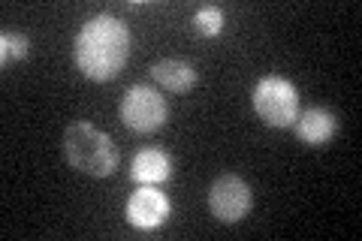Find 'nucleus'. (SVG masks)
Here are the masks:
<instances>
[{
	"mask_svg": "<svg viewBox=\"0 0 362 241\" xmlns=\"http://www.w3.org/2000/svg\"><path fill=\"white\" fill-rule=\"evenodd\" d=\"M130 45L133 37L121 18L94 16L76 37V66L90 82H112L127 64Z\"/></svg>",
	"mask_w": 362,
	"mask_h": 241,
	"instance_id": "nucleus-1",
	"label": "nucleus"
},
{
	"mask_svg": "<svg viewBox=\"0 0 362 241\" xmlns=\"http://www.w3.org/2000/svg\"><path fill=\"white\" fill-rule=\"evenodd\" d=\"M64 157L73 169L90 178H109L118 169V148L109 133L97 130L88 121H76L64 130Z\"/></svg>",
	"mask_w": 362,
	"mask_h": 241,
	"instance_id": "nucleus-2",
	"label": "nucleus"
},
{
	"mask_svg": "<svg viewBox=\"0 0 362 241\" xmlns=\"http://www.w3.org/2000/svg\"><path fill=\"white\" fill-rule=\"evenodd\" d=\"M254 112L269 127H293L299 118V90L281 76H263L254 88Z\"/></svg>",
	"mask_w": 362,
	"mask_h": 241,
	"instance_id": "nucleus-3",
	"label": "nucleus"
},
{
	"mask_svg": "<svg viewBox=\"0 0 362 241\" xmlns=\"http://www.w3.org/2000/svg\"><path fill=\"white\" fill-rule=\"evenodd\" d=\"M121 121L124 127L139 136L157 133L166 124V100L154 88L136 85L121 100Z\"/></svg>",
	"mask_w": 362,
	"mask_h": 241,
	"instance_id": "nucleus-4",
	"label": "nucleus"
},
{
	"mask_svg": "<svg viewBox=\"0 0 362 241\" xmlns=\"http://www.w3.org/2000/svg\"><path fill=\"white\" fill-rule=\"evenodd\" d=\"M251 205H254L251 187H247L245 178L233 175V172L221 175L209 190V211L221 223H239L251 211Z\"/></svg>",
	"mask_w": 362,
	"mask_h": 241,
	"instance_id": "nucleus-5",
	"label": "nucleus"
},
{
	"mask_svg": "<svg viewBox=\"0 0 362 241\" xmlns=\"http://www.w3.org/2000/svg\"><path fill=\"white\" fill-rule=\"evenodd\" d=\"M169 217V199L157 187L145 184L127 199V221L136 229H157Z\"/></svg>",
	"mask_w": 362,
	"mask_h": 241,
	"instance_id": "nucleus-6",
	"label": "nucleus"
},
{
	"mask_svg": "<svg viewBox=\"0 0 362 241\" xmlns=\"http://www.w3.org/2000/svg\"><path fill=\"white\" fill-rule=\"evenodd\" d=\"M296 136L305 142V145H314V148H320L326 145L335 136L338 130V118L326 109V106H311V109H305L299 118H296Z\"/></svg>",
	"mask_w": 362,
	"mask_h": 241,
	"instance_id": "nucleus-7",
	"label": "nucleus"
},
{
	"mask_svg": "<svg viewBox=\"0 0 362 241\" xmlns=\"http://www.w3.org/2000/svg\"><path fill=\"white\" fill-rule=\"evenodd\" d=\"M151 76L157 78V85L173 90V94H187L197 85V70L181 57H163L151 66Z\"/></svg>",
	"mask_w": 362,
	"mask_h": 241,
	"instance_id": "nucleus-8",
	"label": "nucleus"
},
{
	"mask_svg": "<svg viewBox=\"0 0 362 241\" xmlns=\"http://www.w3.org/2000/svg\"><path fill=\"white\" fill-rule=\"evenodd\" d=\"M169 175H173V160L163 151H157V148H145V151L133 157L130 178L139 181V184H160Z\"/></svg>",
	"mask_w": 362,
	"mask_h": 241,
	"instance_id": "nucleus-9",
	"label": "nucleus"
},
{
	"mask_svg": "<svg viewBox=\"0 0 362 241\" xmlns=\"http://www.w3.org/2000/svg\"><path fill=\"white\" fill-rule=\"evenodd\" d=\"M30 52V42L25 33H13V30H4L0 33V64L9 66L16 61H25Z\"/></svg>",
	"mask_w": 362,
	"mask_h": 241,
	"instance_id": "nucleus-10",
	"label": "nucleus"
},
{
	"mask_svg": "<svg viewBox=\"0 0 362 241\" xmlns=\"http://www.w3.org/2000/svg\"><path fill=\"white\" fill-rule=\"evenodd\" d=\"M194 28L199 37H218L223 30V9L218 6H202L199 13L194 16Z\"/></svg>",
	"mask_w": 362,
	"mask_h": 241,
	"instance_id": "nucleus-11",
	"label": "nucleus"
}]
</instances>
